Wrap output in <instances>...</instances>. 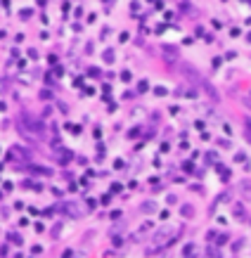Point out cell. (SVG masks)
I'll list each match as a JSON object with an SVG mask.
<instances>
[{"instance_id": "1", "label": "cell", "mask_w": 251, "mask_h": 258, "mask_svg": "<svg viewBox=\"0 0 251 258\" xmlns=\"http://www.w3.org/2000/svg\"><path fill=\"white\" fill-rule=\"evenodd\" d=\"M175 234H178V230H175V227H163V230H159L157 237H154L157 246H154V249H149V254H154V251H157V249H161V246H168V242H171Z\"/></svg>"}, {"instance_id": "2", "label": "cell", "mask_w": 251, "mask_h": 258, "mask_svg": "<svg viewBox=\"0 0 251 258\" xmlns=\"http://www.w3.org/2000/svg\"><path fill=\"white\" fill-rule=\"evenodd\" d=\"M194 254H197V246H187L185 249V256H194Z\"/></svg>"}]
</instances>
